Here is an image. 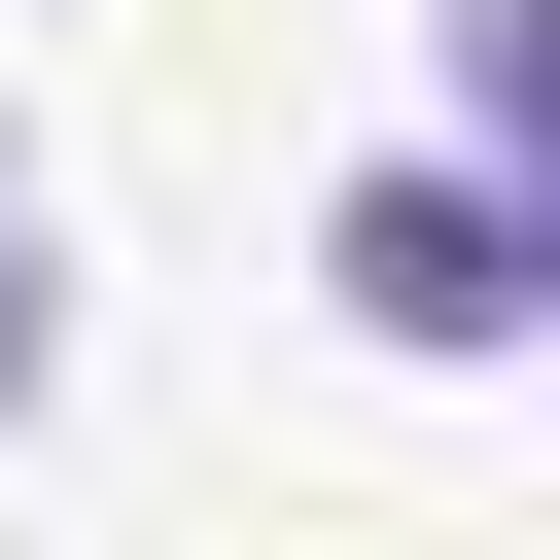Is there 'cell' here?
Masks as SVG:
<instances>
[{
  "label": "cell",
  "instance_id": "cell-1",
  "mask_svg": "<svg viewBox=\"0 0 560 560\" xmlns=\"http://www.w3.org/2000/svg\"><path fill=\"white\" fill-rule=\"evenodd\" d=\"M315 280H350L385 350H525V315H560V280H525V175H455V140H420V175H350V210H315Z\"/></svg>",
  "mask_w": 560,
  "mask_h": 560
},
{
  "label": "cell",
  "instance_id": "cell-2",
  "mask_svg": "<svg viewBox=\"0 0 560 560\" xmlns=\"http://www.w3.org/2000/svg\"><path fill=\"white\" fill-rule=\"evenodd\" d=\"M560 140V0H455V175H525Z\"/></svg>",
  "mask_w": 560,
  "mask_h": 560
},
{
  "label": "cell",
  "instance_id": "cell-3",
  "mask_svg": "<svg viewBox=\"0 0 560 560\" xmlns=\"http://www.w3.org/2000/svg\"><path fill=\"white\" fill-rule=\"evenodd\" d=\"M70 385V245H35V175H0V420Z\"/></svg>",
  "mask_w": 560,
  "mask_h": 560
}]
</instances>
